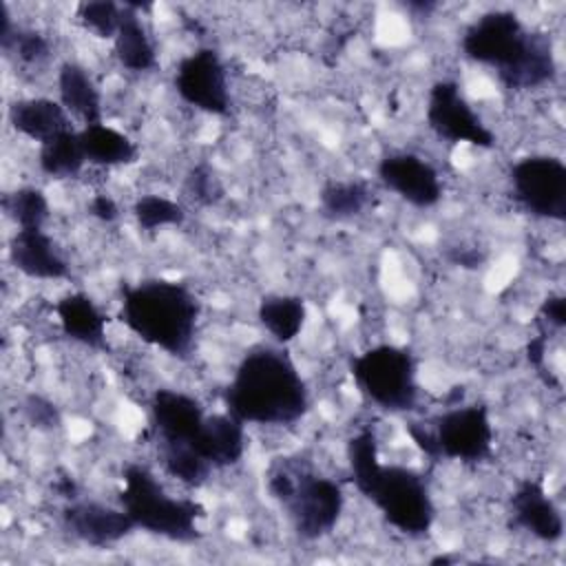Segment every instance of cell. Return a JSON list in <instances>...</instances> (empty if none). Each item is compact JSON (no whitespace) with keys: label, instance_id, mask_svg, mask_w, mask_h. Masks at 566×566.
Wrapping results in <instances>:
<instances>
[{"label":"cell","instance_id":"6da1fadb","mask_svg":"<svg viewBox=\"0 0 566 566\" xmlns=\"http://www.w3.org/2000/svg\"><path fill=\"white\" fill-rule=\"evenodd\" d=\"M223 407L245 424L287 427L310 409V389L281 345L250 347L223 389Z\"/></svg>","mask_w":566,"mask_h":566},{"label":"cell","instance_id":"7a4b0ae2","mask_svg":"<svg viewBox=\"0 0 566 566\" xmlns=\"http://www.w3.org/2000/svg\"><path fill=\"white\" fill-rule=\"evenodd\" d=\"M462 53L497 73L513 91L548 84L557 73L553 42L546 33L528 29L515 11L491 9L475 18L462 33Z\"/></svg>","mask_w":566,"mask_h":566},{"label":"cell","instance_id":"3957f363","mask_svg":"<svg viewBox=\"0 0 566 566\" xmlns=\"http://www.w3.org/2000/svg\"><path fill=\"white\" fill-rule=\"evenodd\" d=\"M347 467L356 491L369 500L389 526L407 537H424L436 520V504L424 475L405 464H382L371 429L347 440Z\"/></svg>","mask_w":566,"mask_h":566},{"label":"cell","instance_id":"277c9868","mask_svg":"<svg viewBox=\"0 0 566 566\" xmlns=\"http://www.w3.org/2000/svg\"><path fill=\"white\" fill-rule=\"evenodd\" d=\"M199 314V301L186 283L155 276L122 287L117 316L146 345L186 358L195 345Z\"/></svg>","mask_w":566,"mask_h":566},{"label":"cell","instance_id":"5b68a950","mask_svg":"<svg viewBox=\"0 0 566 566\" xmlns=\"http://www.w3.org/2000/svg\"><path fill=\"white\" fill-rule=\"evenodd\" d=\"M268 491L305 542L329 535L345 509V493L336 480L285 460L270 469Z\"/></svg>","mask_w":566,"mask_h":566},{"label":"cell","instance_id":"8992f818","mask_svg":"<svg viewBox=\"0 0 566 566\" xmlns=\"http://www.w3.org/2000/svg\"><path fill=\"white\" fill-rule=\"evenodd\" d=\"M122 482L119 506L135 528L177 544H192L201 537L203 506L190 497H172L146 464H126Z\"/></svg>","mask_w":566,"mask_h":566},{"label":"cell","instance_id":"52a82bcc","mask_svg":"<svg viewBox=\"0 0 566 566\" xmlns=\"http://www.w3.org/2000/svg\"><path fill=\"white\" fill-rule=\"evenodd\" d=\"M407 433L429 460L482 462L491 455L493 424L482 402L455 405L431 420V424L407 422Z\"/></svg>","mask_w":566,"mask_h":566},{"label":"cell","instance_id":"ba28073f","mask_svg":"<svg viewBox=\"0 0 566 566\" xmlns=\"http://www.w3.org/2000/svg\"><path fill=\"white\" fill-rule=\"evenodd\" d=\"M349 374L365 400L389 413H405L418 405V360L400 345L380 343L349 363Z\"/></svg>","mask_w":566,"mask_h":566},{"label":"cell","instance_id":"9c48e42d","mask_svg":"<svg viewBox=\"0 0 566 566\" xmlns=\"http://www.w3.org/2000/svg\"><path fill=\"white\" fill-rule=\"evenodd\" d=\"M513 199L537 219H566V166L555 155H528L511 166Z\"/></svg>","mask_w":566,"mask_h":566},{"label":"cell","instance_id":"30bf717a","mask_svg":"<svg viewBox=\"0 0 566 566\" xmlns=\"http://www.w3.org/2000/svg\"><path fill=\"white\" fill-rule=\"evenodd\" d=\"M424 117L429 128L449 144L493 148L495 135L473 111L455 80H438L427 95Z\"/></svg>","mask_w":566,"mask_h":566},{"label":"cell","instance_id":"8fae6325","mask_svg":"<svg viewBox=\"0 0 566 566\" xmlns=\"http://www.w3.org/2000/svg\"><path fill=\"white\" fill-rule=\"evenodd\" d=\"M172 84L177 95L197 111H203L208 115H228V69L214 49L201 46L184 55L175 69Z\"/></svg>","mask_w":566,"mask_h":566},{"label":"cell","instance_id":"7c38bea8","mask_svg":"<svg viewBox=\"0 0 566 566\" xmlns=\"http://www.w3.org/2000/svg\"><path fill=\"white\" fill-rule=\"evenodd\" d=\"M378 179L413 208H433L442 199L440 172L420 155L389 153L378 161Z\"/></svg>","mask_w":566,"mask_h":566},{"label":"cell","instance_id":"4fadbf2b","mask_svg":"<svg viewBox=\"0 0 566 566\" xmlns=\"http://www.w3.org/2000/svg\"><path fill=\"white\" fill-rule=\"evenodd\" d=\"M206 416L203 405L179 389L159 387L150 396V429L159 447L186 444L192 449Z\"/></svg>","mask_w":566,"mask_h":566},{"label":"cell","instance_id":"5bb4252c","mask_svg":"<svg viewBox=\"0 0 566 566\" xmlns=\"http://www.w3.org/2000/svg\"><path fill=\"white\" fill-rule=\"evenodd\" d=\"M62 526L82 544L106 548L135 531L133 520L119 506H108L95 500H69L62 509Z\"/></svg>","mask_w":566,"mask_h":566},{"label":"cell","instance_id":"9a60e30c","mask_svg":"<svg viewBox=\"0 0 566 566\" xmlns=\"http://www.w3.org/2000/svg\"><path fill=\"white\" fill-rule=\"evenodd\" d=\"M9 263L24 276L38 281H60L71 268L44 228H15L7 245Z\"/></svg>","mask_w":566,"mask_h":566},{"label":"cell","instance_id":"2e32d148","mask_svg":"<svg viewBox=\"0 0 566 566\" xmlns=\"http://www.w3.org/2000/svg\"><path fill=\"white\" fill-rule=\"evenodd\" d=\"M511 517L513 526L544 544H555L564 537L562 509L537 480H524L515 489L511 495Z\"/></svg>","mask_w":566,"mask_h":566},{"label":"cell","instance_id":"e0dca14e","mask_svg":"<svg viewBox=\"0 0 566 566\" xmlns=\"http://www.w3.org/2000/svg\"><path fill=\"white\" fill-rule=\"evenodd\" d=\"M245 422L232 413H208L192 449L212 467L228 469L234 467L245 453Z\"/></svg>","mask_w":566,"mask_h":566},{"label":"cell","instance_id":"ac0fdd59","mask_svg":"<svg viewBox=\"0 0 566 566\" xmlns=\"http://www.w3.org/2000/svg\"><path fill=\"white\" fill-rule=\"evenodd\" d=\"M7 117L18 135L38 142L40 146L53 139L55 135L73 128L66 108L60 104V99L51 97L13 99L7 111Z\"/></svg>","mask_w":566,"mask_h":566},{"label":"cell","instance_id":"d6986e66","mask_svg":"<svg viewBox=\"0 0 566 566\" xmlns=\"http://www.w3.org/2000/svg\"><path fill=\"white\" fill-rule=\"evenodd\" d=\"M55 314L60 329L73 343L88 349H106V314L99 305L84 292H69L55 303Z\"/></svg>","mask_w":566,"mask_h":566},{"label":"cell","instance_id":"ffe728a7","mask_svg":"<svg viewBox=\"0 0 566 566\" xmlns=\"http://www.w3.org/2000/svg\"><path fill=\"white\" fill-rule=\"evenodd\" d=\"M150 9L146 2H126L119 29L113 38L117 62L133 73H146L157 66V51L153 38L142 20V11Z\"/></svg>","mask_w":566,"mask_h":566},{"label":"cell","instance_id":"44dd1931","mask_svg":"<svg viewBox=\"0 0 566 566\" xmlns=\"http://www.w3.org/2000/svg\"><path fill=\"white\" fill-rule=\"evenodd\" d=\"M57 95L69 115L84 122V126L99 124L104 115L102 93L93 75L80 62L66 60L57 69Z\"/></svg>","mask_w":566,"mask_h":566},{"label":"cell","instance_id":"7402d4cb","mask_svg":"<svg viewBox=\"0 0 566 566\" xmlns=\"http://www.w3.org/2000/svg\"><path fill=\"white\" fill-rule=\"evenodd\" d=\"M80 139L86 155V164L91 166H99V168L130 166L139 157L137 144L126 133L104 122L84 126L80 130Z\"/></svg>","mask_w":566,"mask_h":566},{"label":"cell","instance_id":"603a6c76","mask_svg":"<svg viewBox=\"0 0 566 566\" xmlns=\"http://www.w3.org/2000/svg\"><path fill=\"white\" fill-rule=\"evenodd\" d=\"M256 318L279 345H287L305 327L307 305L296 294H265L259 301Z\"/></svg>","mask_w":566,"mask_h":566},{"label":"cell","instance_id":"cb8c5ba5","mask_svg":"<svg viewBox=\"0 0 566 566\" xmlns=\"http://www.w3.org/2000/svg\"><path fill=\"white\" fill-rule=\"evenodd\" d=\"M0 46L7 55H13L29 66L42 64L51 55L49 38L38 29L18 24L4 2L0 4Z\"/></svg>","mask_w":566,"mask_h":566},{"label":"cell","instance_id":"d4e9b609","mask_svg":"<svg viewBox=\"0 0 566 566\" xmlns=\"http://www.w3.org/2000/svg\"><path fill=\"white\" fill-rule=\"evenodd\" d=\"M38 164H40V170L53 179L77 177L86 166L80 130L71 128L44 142L38 153Z\"/></svg>","mask_w":566,"mask_h":566},{"label":"cell","instance_id":"484cf974","mask_svg":"<svg viewBox=\"0 0 566 566\" xmlns=\"http://www.w3.org/2000/svg\"><path fill=\"white\" fill-rule=\"evenodd\" d=\"M371 201V190L360 179L329 181L318 195L321 212L334 221H347L358 217Z\"/></svg>","mask_w":566,"mask_h":566},{"label":"cell","instance_id":"4316f807","mask_svg":"<svg viewBox=\"0 0 566 566\" xmlns=\"http://www.w3.org/2000/svg\"><path fill=\"white\" fill-rule=\"evenodd\" d=\"M2 203L15 228H44L51 217V203L35 186L15 188L4 197Z\"/></svg>","mask_w":566,"mask_h":566},{"label":"cell","instance_id":"83f0119b","mask_svg":"<svg viewBox=\"0 0 566 566\" xmlns=\"http://www.w3.org/2000/svg\"><path fill=\"white\" fill-rule=\"evenodd\" d=\"M159 453H161V464L166 473L188 486L206 484L212 473V467L195 449L186 444L159 447Z\"/></svg>","mask_w":566,"mask_h":566},{"label":"cell","instance_id":"f1b7e54d","mask_svg":"<svg viewBox=\"0 0 566 566\" xmlns=\"http://www.w3.org/2000/svg\"><path fill=\"white\" fill-rule=\"evenodd\" d=\"M133 217L142 230L155 232L159 228L181 226L186 221V210L164 195H142L133 203Z\"/></svg>","mask_w":566,"mask_h":566},{"label":"cell","instance_id":"f546056e","mask_svg":"<svg viewBox=\"0 0 566 566\" xmlns=\"http://www.w3.org/2000/svg\"><path fill=\"white\" fill-rule=\"evenodd\" d=\"M124 4H117L113 0H86L80 2L75 9V18L84 29L95 33L102 40H113L119 22H122Z\"/></svg>","mask_w":566,"mask_h":566},{"label":"cell","instance_id":"4dcf8cb0","mask_svg":"<svg viewBox=\"0 0 566 566\" xmlns=\"http://www.w3.org/2000/svg\"><path fill=\"white\" fill-rule=\"evenodd\" d=\"M22 413L31 427L42 429V431H53L62 424V413L55 407V402H51L49 398H44L40 394H29L24 398Z\"/></svg>","mask_w":566,"mask_h":566},{"label":"cell","instance_id":"1f68e13d","mask_svg":"<svg viewBox=\"0 0 566 566\" xmlns=\"http://www.w3.org/2000/svg\"><path fill=\"white\" fill-rule=\"evenodd\" d=\"M86 208H88V214L102 223H113L119 219V206L111 195H104V192L93 195Z\"/></svg>","mask_w":566,"mask_h":566},{"label":"cell","instance_id":"d6a6232c","mask_svg":"<svg viewBox=\"0 0 566 566\" xmlns=\"http://www.w3.org/2000/svg\"><path fill=\"white\" fill-rule=\"evenodd\" d=\"M539 316L544 318L546 325L562 329L566 325V298L562 294H553L544 298L539 305Z\"/></svg>","mask_w":566,"mask_h":566},{"label":"cell","instance_id":"836d02e7","mask_svg":"<svg viewBox=\"0 0 566 566\" xmlns=\"http://www.w3.org/2000/svg\"><path fill=\"white\" fill-rule=\"evenodd\" d=\"M190 190H192V197H197L199 201H212V192H214L212 175L206 168H195L190 177Z\"/></svg>","mask_w":566,"mask_h":566},{"label":"cell","instance_id":"e575fe53","mask_svg":"<svg viewBox=\"0 0 566 566\" xmlns=\"http://www.w3.org/2000/svg\"><path fill=\"white\" fill-rule=\"evenodd\" d=\"M526 356H528V363H531L535 369H542V367H544V360H546V336H544V334H537L535 338L528 340Z\"/></svg>","mask_w":566,"mask_h":566}]
</instances>
